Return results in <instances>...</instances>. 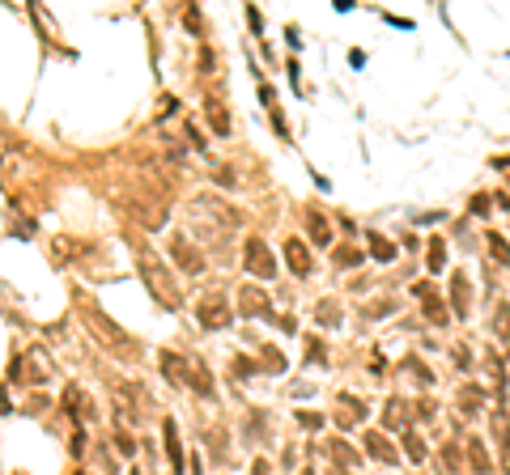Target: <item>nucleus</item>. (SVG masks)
Wrapping results in <instances>:
<instances>
[{"mask_svg":"<svg viewBox=\"0 0 510 475\" xmlns=\"http://www.w3.org/2000/svg\"><path fill=\"white\" fill-rule=\"evenodd\" d=\"M404 445H408V459H412V463H421V459H425V445H421V437H417V433H408V441H404Z\"/></svg>","mask_w":510,"mask_h":475,"instance_id":"13","label":"nucleus"},{"mask_svg":"<svg viewBox=\"0 0 510 475\" xmlns=\"http://www.w3.org/2000/svg\"><path fill=\"white\" fill-rule=\"evenodd\" d=\"M370 242H374V246H370V251H374V259H383V263H387V259H396V246H387V238L370 234Z\"/></svg>","mask_w":510,"mask_h":475,"instance_id":"11","label":"nucleus"},{"mask_svg":"<svg viewBox=\"0 0 510 475\" xmlns=\"http://www.w3.org/2000/svg\"><path fill=\"white\" fill-rule=\"evenodd\" d=\"M81 314H85V322H89V327H94V331H98V335L107 340V348H124V344H128V335H124V331H115L111 322L103 318V310H98V306H85Z\"/></svg>","mask_w":510,"mask_h":475,"instance_id":"1","label":"nucleus"},{"mask_svg":"<svg viewBox=\"0 0 510 475\" xmlns=\"http://www.w3.org/2000/svg\"><path fill=\"white\" fill-rule=\"evenodd\" d=\"M349 64H353V68H361V64H366V52H357V47H353V52H349Z\"/></svg>","mask_w":510,"mask_h":475,"instance_id":"15","label":"nucleus"},{"mask_svg":"<svg viewBox=\"0 0 510 475\" xmlns=\"http://www.w3.org/2000/svg\"><path fill=\"white\" fill-rule=\"evenodd\" d=\"M485 242H489V255H493L502 267H510V246H506V238H502V234H489Z\"/></svg>","mask_w":510,"mask_h":475,"instance_id":"8","label":"nucleus"},{"mask_svg":"<svg viewBox=\"0 0 510 475\" xmlns=\"http://www.w3.org/2000/svg\"><path fill=\"white\" fill-rule=\"evenodd\" d=\"M468 463H472V471H476V475H489V471H493V459H489V450H485V441H480V437H472V441H468Z\"/></svg>","mask_w":510,"mask_h":475,"instance_id":"4","label":"nucleus"},{"mask_svg":"<svg viewBox=\"0 0 510 475\" xmlns=\"http://www.w3.org/2000/svg\"><path fill=\"white\" fill-rule=\"evenodd\" d=\"M306 221H310V238H315V246H328V242H332V230H328V221H323L319 212H306Z\"/></svg>","mask_w":510,"mask_h":475,"instance_id":"7","label":"nucleus"},{"mask_svg":"<svg viewBox=\"0 0 510 475\" xmlns=\"http://www.w3.org/2000/svg\"><path fill=\"white\" fill-rule=\"evenodd\" d=\"M306 475H310V471H306Z\"/></svg>","mask_w":510,"mask_h":475,"instance_id":"16","label":"nucleus"},{"mask_svg":"<svg viewBox=\"0 0 510 475\" xmlns=\"http://www.w3.org/2000/svg\"><path fill=\"white\" fill-rule=\"evenodd\" d=\"M443 263H447V246H443V238H434L429 242V272H443Z\"/></svg>","mask_w":510,"mask_h":475,"instance_id":"9","label":"nucleus"},{"mask_svg":"<svg viewBox=\"0 0 510 475\" xmlns=\"http://www.w3.org/2000/svg\"><path fill=\"white\" fill-rule=\"evenodd\" d=\"M247 267H251V272H259L264 280H268L273 272H277V267H273V255H268V246H264L259 238H255V242H247Z\"/></svg>","mask_w":510,"mask_h":475,"instance_id":"2","label":"nucleus"},{"mask_svg":"<svg viewBox=\"0 0 510 475\" xmlns=\"http://www.w3.org/2000/svg\"><path fill=\"white\" fill-rule=\"evenodd\" d=\"M489 204H493V199L485 195V191H480V195H472V212H476V217H485V212H489Z\"/></svg>","mask_w":510,"mask_h":475,"instance_id":"14","label":"nucleus"},{"mask_svg":"<svg viewBox=\"0 0 510 475\" xmlns=\"http://www.w3.org/2000/svg\"><path fill=\"white\" fill-rule=\"evenodd\" d=\"M366 445H370V454H374V459H396V450L387 445L379 433H370V437H366Z\"/></svg>","mask_w":510,"mask_h":475,"instance_id":"10","label":"nucleus"},{"mask_svg":"<svg viewBox=\"0 0 510 475\" xmlns=\"http://www.w3.org/2000/svg\"><path fill=\"white\" fill-rule=\"evenodd\" d=\"M443 459H447V471H455L459 463H464V450H459L455 441H447V450H443Z\"/></svg>","mask_w":510,"mask_h":475,"instance_id":"12","label":"nucleus"},{"mask_svg":"<svg viewBox=\"0 0 510 475\" xmlns=\"http://www.w3.org/2000/svg\"><path fill=\"white\" fill-rule=\"evenodd\" d=\"M285 259H289V267L298 272V276H310V255H306V246H302V238H285Z\"/></svg>","mask_w":510,"mask_h":475,"instance_id":"3","label":"nucleus"},{"mask_svg":"<svg viewBox=\"0 0 510 475\" xmlns=\"http://www.w3.org/2000/svg\"><path fill=\"white\" fill-rule=\"evenodd\" d=\"M162 433H166V450H170V467H175V475H183V450H179V437H175V420H166Z\"/></svg>","mask_w":510,"mask_h":475,"instance_id":"5","label":"nucleus"},{"mask_svg":"<svg viewBox=\"0 0 510 475\" xmlns=\"http://www.w3.org/2000/svg\"><path fill=\"white\" fill-rule=\"evenodd\" d=\"M468 297H472V289H468V280H464V276H459V280L451 285V302H455V314H459V318L468 314Z\"/></svg>","mask_w":510,"mask_h":475,"instance_id":"6","label":"nucleus"}]
</instances>
